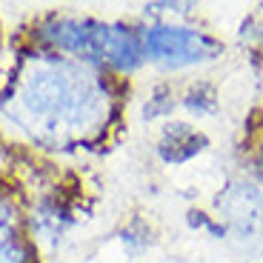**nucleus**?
Instances as JSON below:
<instances>
[{
    "mask_svg": "<svg viewBox=\"0 0 263 263\" xmlns=\"http://www.w3.org/2000/svg\"><path fill=\"white\" fill-rule=\"evenodd\" d=\"M180 106H183L189 115H195L197 120L212 118V115H217V109H220V95H217L215 83L197 80V83H192L189 89H186V95L180 98Z\"/></svg>",
    "mask_w": 263,
    "mask_h": 263,
    "instance_id": "6",
    "label": "nucleus"
},
{
    "mask_svg": "<svg viewBox=\"0 0 263 263\" xmlns=\"http://www.w3.org/2000/svg\"><path fill=\"white\" fill-rule=\"evenodd\" d=\"M37 37L52 52H63L74 60L103 66L118 74H132L146 63L140 29L123 23H103L92 17H49Z\"/></svg>",
    "mask_w": 263,
    "mask_h": 263,
    "instance_id": "2",
    "label": "nucleus"
},
{
    "mask_svg": "<svg viewBox=\"0 0 263 263\" xmlns=\"http://www.w3.org/2000/svg\"><path fill=\"white\" fill-rule=\"evenodd\" d=\"M220 223L243 252H263V186L252 180H229L215 197Z\"/></svg>",
    "mask_w": 263,
    "mask_h": 263,
    "instance_id": "4",
    "label": "nucleus"
},
{
    "mask_svg": "<svg viewBox=\"0 0 263 263\" xmlns=\"http://www.w3.org/2000/svg\"><path fill=\"white\" fill-rule=\"evenodd\" d=\"M140 37H143L146 60L158 63L166 72L212 63L223 52V43L209 32L180 26V23H152L140 29Z\"/></svg>",
    "mask_w": 263,
    "mask_h": 263,
    "instance_id": "3",
    "label": "nucleus"
},
{
    "mask_svg": "<svg viewBox=\"0 0 263 263\" xmlns=\"http://www.w3.org/2000/svg\"><path fill=\"white\" fill-rule=\"evenodd\" d=\"M252 172L257 175V183L263 186V123L257 132V143H255V158H252Z\"/></svg>",
    "mask_w": 263,
    "mask_h": 263,
    "instance_id": "12",
    "label": "nucleus"
},
{
    "mask_svg": "<svg viewBox=\"0 0 263 263\" xmlns=\"http://www.w3.org/2000/svg\"><path fill=\"white\" fill-rule=\"evenodd\" d=\"M123 243L129 255H143L152 246V226L146 223L143 217H132L123 229Z\"/></svg>",
    "mask_w": 263,
    "mask_h": 263,
    "instance_id": "7",
    "label": "nucleus"
},
{
    "mask_svg": "<svg viewBox=\"0 0 263 263\" xmlns=\"http://www.w3.org/2000/svg\"><path fill=\"white\" fill-rule=\"evenodd\" d=\"M0 263H32V246L23 237L0 243Z\"/></svg>",
    "mask_w": 263,
    "mask_h": 263,
    "instance_id": "11",
    "label": "nucleus"
},
{
    "mask_svg": "<svg viewBox=\"0 0 263 263\" xmlns=\"http://www.w3.org/2000/svg\"><path fill=\"white\" fill-rule=\"evenodd\" d=\"M186 226L195 229V232H209L212 237H217V240H226V237H229L226 226L220 223V220H215V215L200 212V209H189V212H186Z\"/></svg>",
    "mask_w": 263,
    "mask_h": 263,
    "instance_id": "9",
    "label": "nucleus"
},
{
    "mask_svg": "<svg viewBox=\"0 0 263 263\" xmlns=\"http://www.w3.org/2000/svg\"><path fill=\"white\" fill-rule=\"evenodd\" d=\"M206 149H209V135L192 123H183V120L166 123L160 129L158 146H155L158 158L166 166H183L189 160H195L197 155H203Z\"/></svg>",
    "mask_w": 263,
    "mask_h": 263,
    "instance_id": "5",
    "label": "nucleus"
},
{
    "mask_svg": "<svg viewBox=\"0 0 263 263\" xmlns=\"http://www.w3.org/2000/svg\"><path fill=\"white\" fill-rule=\"evenodd\" d=\"M257 43H260V46H263V23H260V26H257Z\"/></svg>",
    "mask_w": 263,
    "mask_h": 263,
    "instance_id": "13",
    "label": "nucleus"
},
{
    "mask_svg": "<svg viewBox=\"0 0 263 263\" xmlns=\"http://www.w3.org/2000/svg\"><path fill=\"white\" fill-rule=\"evenodd\" d=\"M109 83L92 63L34 54L9 86V115L46 146H72L100 135L109 120Z\"/></svg>",
    "mask_w": 263,
    "mask_h": 263,
    "instance_id": "1",
    "label": "nucleus"
},
{
    "mask_svg": "<svg viewBox=\"0 0 263 263\" xmlns=\"http://www.w3.org/2000/svg\"><path fill=\"white\" fill-rule=\"evenodd\" d=\"M175 109V89L169 83H160L152 89L149 103L143 106V118L146 120H158V118H169Z\"/></svg>",
    "mask_w": 263,
    "mask_h": 263,
    "instance_id": "8",
    "label": "nucleus"
},
{
    "mask_svg": "<svg viewBox=\"0 0 263 263\" xmlns=\"http://www.w3.org/2000/svg\"><path fill=\"white\" fill-rule=\"evenodd\" d=\"M14 237H23L17 229V212L6 195H0V243L14 240Z\"/></svg>",
    "mask_w": 263,
    "mask_h": 263,
    "instance_id": "10",
    "label": "nucleus"
}]
</instances>
